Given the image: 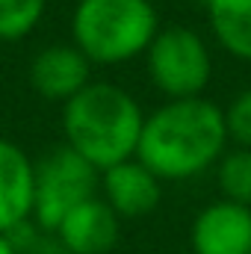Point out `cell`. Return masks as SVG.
<instances>
[{
    "label": "cell",
    "instance_id": "obj_17",
    "mask_svg": "<svg viewBox=\"0 0 251 254\" xmlns=\"http://www.w3.org/2000/svg\"><path fill=\"white\" fill-rule=\"evenodd\" d=\"M201 3H207V0H201Z\"/></svg>",
    "mask_w": 251,
    "mask_h": 254
},
{
    "label": "cell",
    "instance_id": "obj_10",
    "mask_svg": "<svg viewBox=\"0 0 251 254\" xmlns=\"http://www.w3.org/2000/svg\"><path fill=\"white\" fill-rule=\"evenodd\" d=\"M36 163L12 139H0V234L33 222Z\"/></svg>",
    "mask_w": 251,
    "mask_h": 254
},
{
    "label": "cell",
    "instance_id": "obj_8",
    "mask_svg": "<svg viewBox=\"0 0 251 254\" xmlns=\"http://www.w3.org/2000/svg\"><path fill=\"white\" fill-rule=\"evenodd\" d=\"M101 198L119 219H139L157 210L163 198V181L136 157L101 172Z\"/></svg>",
    "mask_w": 251,
    "mask_h": 254
},
{
    "label": "cell",
    "instance_id": "obj_2",
    "mask_svg": "<svg viewBox=\"0 0 251 254\" xmlns=\"http://www.w3.org/2000/svg\"><path fill=\"white\" fill-rule=\"evenodd\" d=\"M145 113L139 101L116 83L92 80L63 104L65 145L89 160L98 172L136 157Z\"/></svg>",
    "mask_w": 251,
    "mask_h": 254
},
{
    "label": "cell",
    "instance_id": "obj_16",
    "mask_svg": "<svg viewBox=\"0 0 251 254\" xmlns=\"http://www.w3.org/2000/svg\"><path fill=\"white\" fill-rule=\"evenodd\" d=\"M148 3H157V0H148Z\"/></svg>",
    "mask_w": 251,
    "mask_h": 254
},
{
    "label": "cell",
    "instance_id": "obj_13",
    "mask_svg": "<svg viewBox=\"0 0 251 254\" xmlns=\"http://www.w3.org/2000/svg\"><path fill=\"white\" fill-rule=\"evenodd\" d=\"M48 0H0V42L27 39L45 18Z\"/></svg>",
    "mask_w": 251,
    "mask_h": 254
},
{
    "label": "cell",
    "instance_id": "obj_1",
    "mask_svg": "<svg viewBox=\"0 0 251 254\" xmlns=\"http://www.w3.org/2000/svg\"><path fill=\"white\" fill-rule=\"evenodd\" d=\"M228 151L225 110L213 101L178 98L145 116L136 160L145 163L163 184L204 175Z\"/></svg>",
    "mask_w": 251,
    "mask_h": 254
},
{
    "label": "cell",
    "instance_id": "obj_3",
    "mask_svg": "<svg viewBox=\"0 0 251 254\" xmlns=\"http://www.w3.org/2000/svg\"><path fill=\"white\" fill-rule=\"evenodd\" d=\"M157 33V3L148 0H77L71 15L74 45L92 65L130 63L148 51Z\"/></svg>",
    "mask_w": 251,
    "mask_h": 254
},
{
    "label": "cell",
    "instance_id": "obj_12",
    "mask_svg": "<svg viewBox=\"0 0 251 254\" xmlns=\"http://www.w3.org/2000/svg\"><path fill=\"white\" fill-rule=\"evenodd\" d=\"M219 192L228 201L251 207V148H231L216 163Z\"/></svg>",
    "mask_w": 251,
    "mask_h": 254
},
{
    "label": "cell",
    "instance_id": "obj_9",
    "mask_svg": "<svg viewBox=\"0 0 251 254\" xmlns=\"http://www.w3.org/2000/svg\"><path fill=\"white\" fill-rule=\"evenodd\" d=\"M30 83L45 101L68 104L92 83V63L77 45H51L33 57Z\"/></svg>",
    "mask_w": 251,
    "mask_h": 254
},
{
    "label": "cell",
    "instance_id": "obj_6",
    "mask_svg": "<svg viewBox=\"0 0 251 254\" xmlns=\"http://www.w3.org/2000/svg\"><path fill=\"white\" fill-rule=\"evenodd\" d=\"M189 243L195 254H251V207L219 198L192 219Z\"/></svg>",
    "mask_w": 251,
    "mask_h": 254
},
{
    "label": "cell",
    "instance_id": "obj_4",
    "mask_svg": "<svg viewBox=\"0 0 251 254\" xmlns=\"http://www.w3.org/2000/svg\"><path fill=\"white\" fill-rule=\"evenodd\" d=\"M145 65L154 89L166 101L201 98L213 80V57L201 33L189 27H166L145 51Z\"/></svg>",
    "mask_w": 251,
    "mask_h": 254
},
{
    "label": "cell",
    "instance_id": "obj_15",
    "mask_svg": "<svg viewBox=\"0 0 251 254\" xmlns=\"http://www.w3.org/2000/svg\"><path fill=\"white\" fill-rule=\"evenodd\" d=\"M0 254H21V252H18V246L12 243V237H9V234H0Z\"/></svg>",
    "mask_w": 251,
    "mask_h": 254
},
{
    "label": "cell",
    "instance_id": "obj_11",
    "mask_svg": "<svg viewBox=\"0 0 251 254\" xmlns=\"http://www.w3.org/2000/svg\"><path fill=\"white\" fill-rule=\"evenodd\" d=\"M204 6L216 45L225 54L251 63V0H207Z\"/></svg>",
    "mask_w": 251,
    "mask_h": 254
},
{
    "label": "cell",
    "instance_id": "obj_7",
    "mask_svg": "<svg viewBox=\"0 0 251 254\" xmlns=\"http://www.w3.org/2000/svg\"><path fill=\"white\" fill-rule=\"evenodd\" d=\"M122 234V219L113 213V207L95 195L68 210L63 222L54 228L57 243L65 254H107L116 249Z\"/></svg>",
    "mask_w": 251,
    "mask_h": 254
},
{
    "label": "cell",
    "instance_id": "obj_14",
    "mask_svg": "<svg viewBox=\"0 0 251 254\" xmlns=\"http://www.w3.org/2000/svg\"><path fill=\"white\" fill-rule=\"evenodd\" d=\"M225 130H228V142H234L237 148H251V86L228 104Z\"/></svg>",
    "mask_w": 251,
    "mask_h": 254
},
{
    "label": "cell",
    "instance_id": "obj_5",
    "mask_svg": "<svg viewBox=\"0 0 251 254\" xmlns=\"http://www.w3.org/2000/svg\"><path fill=\"white\" fill-rule=\"evenodd\" d=\"M101 190V172L83 160L74 148L60 145L36 163L33 222L42 234H54L68 210L95 198Z\"/></svg>",
    "mask_w": 251,
    "mask_h": 254
}]
</instances>
